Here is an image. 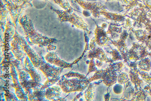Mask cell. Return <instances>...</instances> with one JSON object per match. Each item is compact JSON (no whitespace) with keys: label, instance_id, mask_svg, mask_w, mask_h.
<instances>
[{"label":"cell","instance_id":"6da1fadb","mask_svg":"<svg viewBox=\"0 0 151 101\" xmlns=\"http://www.w3.org/2000/svg\"><path fill=\"white\" fill-rule=\"evenodd\" d=\"M58 83L62 90L66 93L82 92L90 83L85 75L73 72L61 77Z\"/></svg>","mask_w":151,"mask_h":101},{"label":"cell","instance_id":"7a4b0ae2","mask_svg":"<svg viewBox=\"0 0 151 101\" xmlns=\"http://www.w3.org/2000/svg\"><path fill=\"white\" fill-rule=\"evenodd\" d=\"M118 76L116 71L111 67L105 70H98L88 80L90 83L93 81L101 79L106 85L111 86L117 81Z\"/></svg>","mask_w":151,"mask_h":101},{"label":"cell","instance_id":"3957f363","mask_svg":"<svg viewBox=\"0 0 151 101\" xmlns=\"http://www.w3.org/2000/svg\"><path fill=\"white\" fill-rule=\"evenodd\" d=\"M16 68L18 72L19 82L28 95L33 91V81L30 74L22 68H20L21 64L16 63V61L12 63Z\"/></svg>","mask_w":151,"mask_h":101},{"label":"cell","instance_id":"277c9868","mask_svg":"<svg viewBox=\"0 0 151 101\" xmlns=\"http://www.w3.org/2000/svg\"><path fill=\"white\" fill-rule=\"evenodd\" d=\"M23 69L30 75L33 81V89L41 88L42 84V78L40 74L37 72L36 68L33 65L29 57H27L24 61Z\"/></svg>","mask_w":151,"mask_h":101},{"label":"cell","instance_id":"5b68a950","mask_svg":"<svg viewBox=\"0 0 151 101\" xmlns=\"http://www.w3.org/2000/svg\"><path fill=\"white\" fill-rule=\"evenodd\" d=\"M11 75L14 81L12 86L15 90V94L19 99L22 101H28V96L21 85L19 80L18 72L12 64L11 65Z\"/></svg>","mask_w":151,"mask_h":101},{"label":"cell","instance_id":"8992f818","mask_svg":"<svg viewBox=\"0 0 151 101\" xmlns=\"http://www.w3.org/2000/svg\"><path fill=\"white\" fill-rule=\"evenodd\" d=\"M83 9L89 10L92 13L93 17L98 15L100 11L107 9L106 5L102 3L90 2L85 0H72Z\"/></svg>","mask_w":151,"mask_h":101},{"label":"cell","instance_id":"52a82bcc","mask_svg":"<svg viewBox=\"0 0 151 101\" xmlns=\"http://www.w3.org/2000/svg\"><path fill=\"white\" fill-rule=\"evenodd\" d=\"M64 15L65 20L70 23L74 26L88 33L90 32L87 24L81 17L74 12L71 13L65 12Z\"/></svg>","mask_w":151,"mask_h":101},{"label":"cell","instance_id":"ba28073f","mask_svg":"<svg viewBox=\"0 0 151 101\" xmlns=\"http://www.w3.org/2000/svg\"><path fill=\"white\" fill-rule=\"evenodd\" d=\"M94 39L99 46L104 47L109 46L111 40L105 29L101 27L97 26L94 31Z\"/></svg>","mask_w":151,"mask_h":101},{"label":"cell","instance_id":"9c48e42d","mask_svg":"<svg viewBox=\"0 0 151 101\" xmlns=\"http://www.w3.org/2000/svg\"><path fill=\"white\" fill-rule=\"evenodd\" d=\"M90 47L91 50L88 55L89 58L96 59L103 62L108 61V58L102 47L98 45L94 39L91 40Z\"/></svg>","mask_w":151,"mask_h":101},{"label":"cell","instance_id":"30bf717a","mask_svg":"<svg viewBox=\"0 0 151 101\" xmlns=\"http://www.w3.org/2000/svg\"><path fill=\"white\" fill-rule=\"evenodd\" d=\"M45 59L49 64L63 68L69 67L70 64L61 60L54 53H50L45 57Z\"/></svg>","mask_w":151,"mask_h":101},{"label":"cell","instance_id":"8fae6325","mask_svg":"<svg viewBox=\"0 0 151 101\" xmlns=\"http://www.w3.org/2000/svg\"><path fill=\"white\" fill-rule=\"evenodd\" d=\"M61 90L59 86H55L49 87L46 89L45 97L48 100L55 101L60 98Z\"/></svg>","mask_w":151,"mask_h":101},{"label":"cell","instance_id":"7c38bea8","mask_svg":"<svg viewBox=\"0 0 151 101\" xmlns=\"http://www.w3.org/2000/svg\"><path fill=\"white\" fill-rule=\"evenodd\" d=\"M33 92L28 95V100L30 101L48 100L45 96L46 89L41 88H37L33 89Z\"/></svg>","mask_w":151,"mask_h":101},{"label":"cell","instance_id":"4fadbf2b","mask_svg":"<svg viewBox=\"0 0 151 101\" xmlns=\"http://www.w3.org/2000/svg\"><path fill=\"white\" fill-rule=\"evenodd\" d=\"M102 16L107 20L116 21H120L123 20V17L114 12L107 9L101 10L99 12V17Z\"/></svg>","mask_w":151,"mask_h":101},{"label":"cell","instance_id":"5bb4252c","mask_svg":"<svg viewBox=\"0 0 151 101\" xmlns=\"http://www.w3.org/2000/svg\"><path fill=\"white\" fill-rule=\"evenodd\" d=\"M95 95V87L92 83H90L86 88L84 93L85 99L87 101H91L93 99Z\"/></svg>","mask_w":151,"mask_h":101},{"label":"cell","instance_id":"9a60e30c","mask_svg":"<svg viewBox=\"0 0 151 101\" xmlns=\"http://www.w3.org/2000/svg\"><path fill=\"white\" fill-rule=\"evenodd\" d=\"M89 65V73L99 70L103 65V62L96 59H91Z\"/></svg>","mask_w":151,"mask_h":101},{"label":"cell","instance_id":"2e32d148","mask_svg":"<svg viewBox=\"0 0 151 101\" xmlns=\"http://www.w3.org/2000/svg\"><path fill=\"white\" fill-rule=\"evenodd\" d=\"M138 67L143 70L149 71L151 68V62L149 59L145 58L139 62Z\"/></svg>","mask_w":151,"mask_h":101},{"label":"cell","instance_id":"e0dca14e","mask_svg":"<svg viewBox=\"0 0 151 101\" xmlns=\"http://www.w3.org/2000/svg\"><path fill=\"white\" fill-rule=\"evenodd\" d=\"M60 77L47 79L45 84L43 85L41 88L46 89L47 88L52 86L59 81Z\"/></svg>","mask_w":151,"mask_h":101},{"label":"cell","instance_id":"ac0fdd59","mask_svg":"<svg viewBox=\"0 0 151 101\" xmlns=\"http://www.w3.org/2000/svg\"><path fill=\"white\" fill-rule=\"evenodd\" d=\"M5 98L6 101H18V98L15 94H14L9 90L5 91Z\"/></svg>","mask_w":151,"mask_h":101},{"label":"cell","instance_id":"d6986e66","mask_svg":"<svg viewBox=\"0 0 151 101\" xmlns=\"http://www.w3.org/2000/svg\"><path fill=\"white\" fill-rule=\"evenodd\" d=\"M110 54H111L112 60L114 61L120 60L122 58L120 52L117 49L113 50Z\"/></svg>","mask_w":151,"mask_h":101},{"label":"cell","instance_id":"ffe728a7","mask_svg":"<svg viewBox=\"0 0 151 101\" xmlns=\"http://www.w3.org/2000/svg\"><path fill=\"white\" fill-rule=\"evenodd\" d=\"M127 75L125 73H122L118 76L117 81L119 84H124L127 79Z\"/></svg>","mask_w":151,"mask_h":101},{"label":"cell","instance_id":"44dd1931","mask_svg":"<svg viewBox=\"0 0 151 101\" xmlns=\"http://www.w3.org/2000/svg\"><path fill=\"white\" fill-rule=\"evenodd\" d=\"M123 89L122 86L119 84L115 85L113 87V90L115 94H119L122 92Z\"/></svg>","mask_w":151,"mask_h":101},{"label":"cell","instance_id":"7402d4cb","mask_svg":"<svg viewBox=\"0 0 151 101\" xmlns=\"http://www.w3.org/2000/svg\"><path fill=\"white\" fill-rule=\"evenodd\" d=\"M82 13L83 15L86 17H90L92 15V12L89 10L83 9Z\"/></svg>","mask_w":151,"mask_h":101},{"label":"cell","instance_id":"603a6c76","mask_svg":"<svg viewBox=\"0 0 151 101\" xmlns=\"http://www.w3.org/2000/svg\"><path fill=\"white\" fill-rule=\"evenodd\" d=\"M104 1H106V2H108L111 1H115V0H104Z\"/></svg>","mask_w":151,"mask_h":101}]
</instances>
